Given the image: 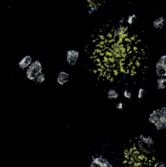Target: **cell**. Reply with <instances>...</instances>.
<instances>
[{
	"label": "cell",
	"mask_w": 166,
	"mask_h": 167,
	"mask_svg": "<svg viewBox=\"0 0 166 167\" xmlns=\"http://www.w3.org/2000/svg\"><path fill=\"white\" fill-rule=\"evenodd\" d=\"M150 123L158 131L166 129V108L163 107L152 111L148 117Z\"/></svg>",
	"instance_id": "cell-1"
},
{
	"label": "cell",
	"mask_w": 166,
	"mask_h": 167,
	"mask_svg": "<svg viewBox=\"0 0 166 167\" xmlns=\"http://www.w3.org/2000/svg\"><path fill=\"white\" fill-rule=\"evenodd\" d=\"M43 71L42 63L39 60H35L25 70V76L28 80L34 82L37 77L43 73Z\"/></svg>",
	"instance_id": "cell-2"
},
{
	"label": "cell",
	"mask_w": 166,
	"mask_h": 167,
	"mask_svg": "<svg viewBox=\"0 0 166 167\" xmlns=\"http://www.w3.org/2000/svg\"><path fill=\"white\" fill-rule=\"evenodd\" d=\"M80 54L76 49H70L66 51L65 59L66 62L71 66H74L77 64L79 60Z\"/></svg>",
	"instance_id": "cell-3"
},
{
	"label": "cell",
	"mask_w": 166,
	"mask_h": 167,
	"mask_svg": "<svg viewBox=\"0 0 166 167\" xmlns=\"http://www.w3.org/2000/svg\"><path fill=\"white\" fill-rule=\"evenodd\" d=\"M90 167H114L106 158L101 156L93 158Z\"/></svg>",
	"instance_id": "cell-4"
},
{
	"label": "cell",
	"mask_w": 166,
	"mask_h": 167,
	"mask_svg": "<svg viewBox=\"0 0 166 167\" xmlns=\"http://www.w3.org/2000/svg\"><path fill=\"white\" fill-rule=\"evenodd\" d=\"M136 145V148L138 152L141 153L143 155L149 156L153 152V147L146 144L139 139L137 141Z\"/></svg>",
	"instance_id": "cell-5"
},
{
	"label": "cell",
	"mask_w": 166,
	"mask_h": 167,
	"mask_svg": "<svg viewBox=\"0 0 166 167\" xmlns=\"http://www.w3.org/2000/svg\"><path fill=\"white\" fill-rule=\"evenodd\" d=\"M33 59L30 55H25L19 60L18 63V66L22 70H26L30 66Z\"/></svg>",
	"instance_id": "cell-6"
},
{
	"label": "cell",
	"mask_w": 166,
	"mask_h": 167,
	"mask_svg": "<svg viewBox=\"0 0 166 167\" xmlns=\"http://www.w3.org/2000/svg\"><path fill=\"white\" fill-rule=\"evenodd\" d=\"M70 74L64 70H61L58 73L56 77V82L60 85H65L69 82Z\"/></svg>",
	"instance_id": "cell-7"
},
{
	"label": "cell",
	"mask_w": 166,
	"mask_h": 167,
	"mask_svg": "<svg viewBox=\"0 0 166 167\" xmlns=\"http://www.w3.org/2000/svg\"><path fill=\"white\" fill-rule=\"evenodd\" d=\"M114 33L121 39H124L127 35V29L123 25L120 24L114 30Z\"/></svg>",
	"instance_id": "cell-8"
},
{
	"label": "cell",
	"mask_w": 166,
	"mask_h": 167,
	"mask_svg": "<svg viewBox=\"0 0 166 167\" xmlns=\"http://www.w3.org/2000/svg\"><path fill=\"white\" fill-rule=\"evenodd\" d=\"M138 139L142 141L143 143H145L146 144L149 145L150 146L153 147L155 145V140L152 136L150 135H140L139 136Z\"/></svg>",
	"instance_id": "cell-9"
},
{
	"label": "cell",
	"mask_w": 166,
	"mask_h": 167,
	"mask_svg": "<svg viewBox=\"0 0 166 167\" xmlns=\"http://www.w3.org/2000/svg\"><path fill=\"white\" fill-rule=\"evenodd\" d=\"M165 20L163 17L160 16L155 19L153 22V27L156 29H162L165 26Z\"/></svg>",
	"instance_id": "cell-10"
},
{
	"label": "cell",
	"mask_w": 166,
	"mask_h": 167,
	"mask_svg": "<svg viewBox=\"0 0 166 167\" xmlns=\"http://www.w3.org/2000/svg\"><path fill=\"white\" fill-rule=\"evenodd\" d=\"M107 97L111 100L117 99L119 97V94L116 89L114 88H111L107 93Z\"/></svg>",
	"instance_id": "cell-11"
},
{
	"label": "cell",
	"mask_w": 166,
	"mask_h": 167,
	"mask_svg": "<svg viewBox=\"0 0 166 167\" xmlns=\"http://www.w3.org/2000/svg\"><path fill=\"white\" fill-rule=\"evenodd\" d=\"M157 88L160 90L166 88V77H159L157 80Z\"/></svg>",
	"instance_id": "cell-12"
},
{
	"label": "cell",
	"mask_w": 166,
	"mask_h": 167,
	"mask_svg": "<svg viewBox=\"0 0 166 167\" xmlns=\"http://www.w3.org/2000/svg\"><path fill=\"white\" fill-rule=\"evenodd\" d=\"M46 81V75L43 73H40V75H38V76L37 77V78L35 79L34 82H35V83L36 84L40 85L44 83Z\"/></svg>",
	"instance_id": "cell-13"
},
{
	"label": "cell",
	"mask_w": 166,
	"mask_h": 167,
	"mask_svg": "<svg viewBox=\"0 0 166 167\" xmlns=\"http://www.w3.org/2000/svg\"><path fill=\"white\" fill-rule=\"evenodd\" d=\"M136 19V16L135 14L130 15L128 17L127 22L129 25H132V23L135 22Z\"/></svg>",
	"instance_id": "cell-14"
},
{
	"label": "cell",
	"mask_w": 166,
	"mask_h": 167,
	"mask_svg": "<svg viewBox=\"0 0 166 167\" xmlns=\"http://www.w3.org/2000/svg\"><path fill=\"white\" fill-rule=\"evenodd\" d=\"M159 63L161 64L165 70H166V55H163L161 56V57H160L159 59Z\"/></svg>",
	"instance_id": "cell-15"
},
{
	"label": "cell",
	"mask_w": 166,
	"mask_h": 167,
	"mask_svg": "<svg viewBox=\"0 0 166 167\" xmlns=\"http://www.w3.org/2000/svg\"><path fill=\"white\" fill-rule=\"evenodd\" d=\"M97 8H98V7H97V5L96 4H92L91 5H90V8L89 9V13L91 14L94 13V12H95L97 11Z\"/></svg>",
	"instance_id": "cell-16"
},
{
	"label": "cell",
	"mask_w": 166,
	"mask_h": 167,
	"mask_svg": "<svg viewBox=\"0 0 166 167\" xmlns=\"http://www.w3.org/2000/svg\"><path fill=\"white\" fill-rule=\"evenodd\" d=\"M123 95L125 98L130 99L132 97V93L130 91H129L128 89H126L124 91Z\"/></svg>",
	"instance_id": "cell-17"
},
{
	"label": "cell",
	"mask_w": 166,
	"mask_h": 167,
	"mask_svg": "<svg viewBox=\"0 0 166 167\" xmlns=\"http://www.w3.org/2000/svg\"><path fill=\"white\" fill-rule=\"evenodd\" d=\"M145 89L143 88H140L138 89V98L139 99H141L144 97L145 94Z\"/></svg>",
	"instance_id": "cell-18"
},
{
	"label": "cell",
	"mask_w": 166,
	"mask_h": 167,
	"mask_svg": "<svg viewBox=\"0 0 166 167\" xmlns=\"http://www.w3.org/2000/svg\"><path fill=\"white\" fill-rule=\"evenodd\" d=\"M153 167H166V164L165 162L159 161L155 162V164H153Z\"/></svg>",
	"instance_id": "cell-19"
},
{
	"label": "cell",
	"mask_w": 166,
	"mask_h": 167,
	"mask_svg": "<svg viewBox=\"0 0 166 167\" xmlns=\"http://www.w3.org/2000/svg\"><path fill=\"white\" fill-rule=\"evenodd\" d=\"M124 105L122 102L118 103L116 105V108L118 110H122L123 109Z\"/></svg>",
	"instance_id": "cell-20"
},
{
	"label": "cell",
	"mask_w": 166,
	"mask_h": 167,
	"mask_svg": "<svg viewBox=\"0 0 166 167\" xmlns=\"http://www.w3.org/2000/svg\"><path fill=\"white\" fill-rule=\"evenodd\" d=\"M124 22V19H122L120 20V25H123Z\"/></svg>",
	"instance_id": "cell-21"
}]
</instances>
